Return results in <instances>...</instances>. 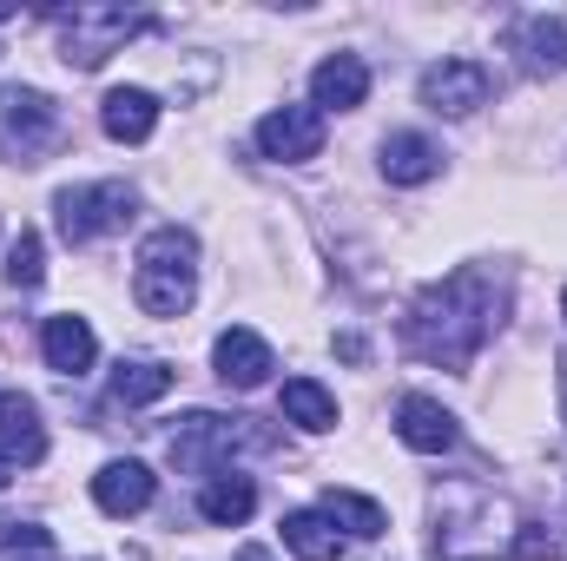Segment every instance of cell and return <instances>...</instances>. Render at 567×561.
<instances>
[{
	"mask_svg": "<svg viewBox=\"0 0 567 561\" xmlns=\"http://www.w3.org/2000/svg\"><path fill=\"white\" fill-rule=\"evenodd\" d=\"M502 310H508V290L488 278V272L462 265V272L429 284L423 297L410 304L403 344L416 357H429V364H442V370H468L482 357V344L502 330Z\"/></svg>",
	"mask_w": 567,
	"mask_h": 561,
	"instance_id": "obj_1",
	"label": "cell"
},
{
	"mask_svg": "<svg viewBox=\"0 0 567 561\" xmlns=\"http://www.w3.org/2000/svg\"><path fill=\"white\" fill-rule=\"evenodd\" d=\"M435 509V549L442 561H555V536L522 522V509L468 476L442 482L429 496Z\"/></svg>",
	"mask_w": 567,
	"mask_h": 561,
	"instance_id": "obj_2",
	"label": "cell"
},
{
	"mask_svg": "<svg viewBox=\"0 0 567 561\" xmlns=\"http://www.w3.org/2000/svg\"><path fill=\"white\" fill-rule=\"evenodd\" d=\"M145 317H185L198 297V238L178 225H158L140 245V278H133Z\"/></svg>",
	"mask_w": 567,
	"mask_h": 561,
	"instance_id": "obj_3",
	"label": "cell"
},
{
	"mask_svg": "<svg viewBox=\"0 0 567 561\" xmlns=\"http://www.w3.org/2000/svg\"><path fill=\"white\" fill-rule=\"evenodd\" d=\"M53 20H60V60L80 73L106 67L133 33H145V13H126V7H66Z\"/></svg>",
	"mask_w": 567,
	"mask_h": 561,
	"instance_id": "obj_4",
	"label": "cell"
},
{
	"mask_svg": "<svg viewBox=\"0 0 567 561\" xmlns=\"http://www.w3.org/2000/svg\"><path fill=\"white\" fill-rule=\"evenodd\" d=\"M133 185H120V178H93V185H66L60 198H53V212H60V238L66 245H93V238H106V232H126V218H133Z\"/></svg>",
	"mask_w": 567,
	"mask_h": 561,
	"instance_id": "obj_5",
	"label": "cell"
},
{
	"mask_svg": "<svg viewBox=\"0 0 567 561\" xmlns=\"http://www.w3.org/2000/svg\"><path fill=\"white\" fill-rule=\"evenodd\" d=\"M60 140V106L33 86H0V152L20 165H40Z\"/></svg>",
	"mask_w": 567,
	"mask_h": 561,
	"instance_id": "obj_6",
	"label": "cell"
},
{
	"mask_svg": "<svg viewBox=\"0 0 567 561\" xmlns=\"http://www.w3.org/2000/svg\"><path fill=\"white\" fill-rule=\"evenodd\" d=\"M245 442H258L251 417H212V410H198V417H185L172 429V462L192 469V476H212V469H218L231 449H245Z\"/></svg>",
	"mask_w": 567,
	"mask_h": 561,
	"instance_id": "obj_7",
	"label": "cell"
},
{
	"mask_svg": "<svg viewBox=\"0 0 567 561\" xmlns=\"http://www.w3.org/2000/svg\"><path fill=\"white\" fill-rule=\"evenodd\" d=\"M488 93H495V80L482 60H442L423 73V106L442 120H468L475 106H488Z\"/></svg>",
	"mask_w": 567,
	"mask_h": 561,
	"instance_id": "obj_8",
	"label": "cell"
},
{
	"mask_svg": "<svg viewBox=\"0 0 567 561\" xmlns=\"http://www.w3.org/2000/svg\"><path fill=\"white\" fill-rule=\"evenodd\" d=\"M258 152L278 159V165H303L323 152V113L317 106H278L258 120Z\"/></svg>",
	"mask_w": 567,
	"mask_h": 561,
	"instance_id": "obj_9",
	"label": "cell"
},
{
	"mask_svg": "<svg viewBox=\"0 0 567 561\" xmlns=\"http://www.w3.org/2000/svg\"><path fill=\"white\" fill-rule=\"evenodd\" d=\"M152 469L133 462V456H120V462H106L100 476H93V502H100V516H113V522H126V516H145L152 509Z\"/></svg>",
	"mask_w": 567,
	"mask_h": 561,
	"instance_id": "obj_10",
	"label": "cell"
},
{
	"mask_svg": "<svg viewBox=\"0 0 567 561\" xmlns=\"http://www.w3.org/2000/svg\"><path fill=\"white\" fill-rule=\"evenodd\" d=\"M310 100H317V113H357L370 100V67L357 53H330L310 73Z\"/></svg>",
	"mask_w": 567,
	"mask_h": 561,
	"instance_id": "obj_11",
	"label": "cell"
},
{
	"mask_svg": "<svg viewBox=\"0 0 567 561\" xmlns=\"http://www.w3.org/2000/svg\"><path fill=\"white\" fill-rule=\"evenodd\" d=\"M40 350H47V370H60V377H86L93 370V357H100V337H93V324L86 317H47L40 324Z\"/></svg>",
	"mask_w": 567,
	"mask_h": 561,
	"instance_id": "obj_12",
	"label": "cell"
},
{
	"mask_svg": "<svg viewBox=\"0 0 567 561\" xmlns=\"http://www.w3.org/2000/svg\"><path fill=\"white\" fill-rule=\"evenodd\" d=\"M212 364H218V377H225L231 390H258V384L271 377V344H265L258 330L231 324V330L212 344Z\"/></svg>",
	"mask_w": 567,
	"mask_h": 561,
	"instance_id": "obj_13",
	"label": "cell"
},
{
	"mask_svg": "<svg viewBox=\"0 0 567 561\" xmlns=\"http://www.w3.org/2000/svg\"><path fill=\"white\" fill-rule=\"evenodd\" d=\"M396 436L416 449V456H442V449H455V417L435 404V397H403L396 404Z\"/></svg>",
	"mask_w": 567,
	"mask_h": 561,
	"instance_id": "obj_14",
	"label": "cell"
},
{
	"mask_svg": "<svg viewBox=\"0 0 567 561\" xmlns=\"http://www.w3.org/2000/svg\"><path fill=\"white\" fill-rule=\"evenodd\" d=\"M0 456H20L27 469L47 462V429H40V404L20 390H0Z\"/></svg>",
	"mask_w": 567,
	"mask_h": 561,
	"instance_id": "obj_15",
	"label": "cell"
},
{
	"mask_svg": "<svg viewBox=\"0 0 567 561\" xmlns=\"http://www.w3.org/2000/svg\"><path fill=\"white\" fill-rule=\"evenodd\" d=\"M100 126H106V140H120V145H145L152 126H158V100L145 86H113L106 106H100Z\"/></svg>",
	"mask_w": 567,
	"mask_h": 561,
	"instance_id": "obj_16",
	"label": "cell"
},
{
	"mask_svg": "<svg viewBox=\"0 0 567 561\" xmlns=\"http://www.w3.org/2000/svg\"><path fill=\"white\" fill-rule=\"evenodd\" d=\"M442 172V145L423 133H390L383 140V178L390 185H429Z\"/></svg>",
	"mask_w": 567,
	"mask_h": 561,
	"instance_id": "obj_17",
	"label": "cell"
},
{
	"mask_svg": "<svg viewBox=\"0 0 567 561\" xmlns=\"http://www.w3.org/2000/svg\"><path fill=\"white\" fill-rule=\"evenodd\" d=\"M251 509H258L251 476H212V482L198 489V516H205L212 529H238V522H251Z\"/></svg>",
	"mask_w": 567,
	"mask_h": 561,
	"instance_id": "obj_18",
	"label": "cell"
},
{
	"mask_svg": "<svg viewBox=\"0 0 567 561\" xmlns=\"http://www.w3.org/2000/svg\"><path fill=\"white\" fill-rule=\"evenodd\" d=\"M284 549L297 561H337L343 555V536H337V522L323 509H290L284 516Z\"/></svg>",
	"mask_w": 567,
	"mask_h": 561,
	"instance_id": "obj_19",
	"label": "cell"
},
{
	"mask_svg": "<svg viewBox=\"0 0 567 561\" xmlns=\"http://www.w3.org/2000/svg\"><path fill=\"white\" fill-rule=\"evenodd\" d=\"M278 410L297 422V429H310V436L337 429V397H330L317 377H290V384H284V397H278Z\"/></svg>",
	"mask_w": 567,
	"mask_h": 561,
	"instance_id": "obj_20",
	"label": "cell"
},
{
	"mask_svg": "<svg viewBox=\"0 0 567 561\" xmlns=\"http://www.w3.org/2000/svg\"><path fill=\"white\" fill-rule=\"evenodd\" d=\"M165 390H172V364H158V357H133V364L113 370V404H126V410L158 404Z\"/></svg>",
	"mask_w": 567,
	"mask_h": 561,
	"instance_id": "obj_21",
	"label": "cell"
},
{
	"mask_svg": "<svg viewBox=\"0 0 567 561\" xmlns=\"http://www.w3.org/2000/svg\"><path fill=\"white\" fill-rule=\"evenodd\" d=\"M522 53L535 73H567V13H535L522 27Z\"/></svg>",
	"mask_w": 567,
	"mask_h": 561,
	"instance_id": "obj_22",
	"label": "cell"
},
{
	"mask_svg": "<svg viewBox=\"0 0 567 561\" xmlns=\"http://www.w3.org/2000/svg\"><path fill=\"white\" fill-rule=\"evenodd\" d=\"M323 516H330V522H343L357 542H377V536L390 529L383 502H370V496H357V489H323Z\"/></svg>",
	"mask_w": 567,
	"mask_h": 561,
	"instance_id": "obj_23",
	"label": "cell"
},
{
	"mask_svg": "<svg viewBox=\"0 0 567 561\" xmlns=\"http://www.w3.org/2000/svg\"><path fill=\"white\" fill-rule=\"evenodd\" d=\"M40 278H47V252H40V232H20V238H13V252H7V284L33 290Z\"/></svg>",
	"mask_w": 567,
	"mask_h": 561,
	"instance_id": "obj_24",
	"label": "cell"
},
{
	"mask_svg": "<svg viewBox=\"0 0 567 561\" xmlns=\"http://www.w3.org/2000/svg\"><path fill=\"white\" fill-rule=\"evenodd\" d=\"M238 561H271L265 549H238Z\"/></svg>",
	"mask_w": 567,
	"mask_h": 561,
	"instance_id": "obj_25",
	"label": "cell"
},
{
	"mask_svg": "<svg viewBox=\"0 0 567 561\" xmlns=\"http://www.w3.org/2000/svg\"><path fill=\"white\" fill-rule=\"evenodd\" d=\"M7 476H13V469H7V456H0V489H7Z\"/></svg>",
	"mask_w": 567,
	"mask_h": 561,
	"instance_id": "obj_26",
	"label": "cell"
},
{
	"mask_svg": "<svg viewBox=\"0 0 567 561\" xmlns=\"http://www.w3.org/2000/svg\"><path fill=\"white\" fill-rule=\"evenodd\" d=\"M561 317H567V290H561Z\"/></svg>",
	"mask_w": 567,
	"mask_h": 561,
	"instance_id": "obj_27",
	"label": "cell"
}]
</instances>
